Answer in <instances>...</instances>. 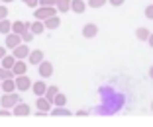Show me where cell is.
I'll return each instance as SVG.
<instances>
[{
	"instance_id": "cell-1",
	"label": "cell",
	"mask_w": 153,
	"mask_h": 127,
	"mask_svg": "<svg viewBox=\"0 0 153 127\" xmlns=\"http://www.w3.org/2000/svg\"><path fill=\"white\" fill-rule=\"evenodd\" d=\"M59 10H57V6H37L36 8V20H47V18H51V16H55Z\"/></svg>"
},
{
	"instance_id": "cell-2",
	"label": "cell",
	"mask_w": 153,
	"mask_h": 127,
	"mask_svg": "<svg viewBox=\"0 0 153 127\" xmlns=\"http://www.w3.org/2000/svg\"><path fill=\"white\" fill-rule=\"evenodd\" d=\"M0 104H2V108H14L16 104H20V96L16 92H4Z\"/></svg>"
},
{
	"instance_id": "cell-3",
	"label": "cell",
	"mask_w": 153,
	"mask_h": 127,
	"mask_svg": "<svg viewBox=\"0 0 153 127\" xmlns=\"http://www.w3.org/2000/svg\"><path fill=\"white\" fill-rule=\"evenodd\" d=\"M16 86H18V92H26L33 86V82L30 80V76H26V74H18V76H16Z\"/></svg>"
},
{
	"instance_id": "cell-4",
	"label": "cell",
	"mask_w": 153,
	"mask_h": 127,
	"mask_svg": "<svg viewBox=\"0 0 153 127\" xmlns=\"http://www.w3.org/2000/svg\"><path fill=\"white\" fill-rule=\"evenodd\" d=\"M20 43H24L20 33H14V32H12V33H8V35H6V41H4L6 47H10V49H16Z\"/></svg>"
},
{
	"instance_id": "cell-5",
	"label": "cell",
	"mask_w": 153,
	"mask_h": 127,
	"mask_svg": "<svg viewBox=\"0 0 153 127\" xmlns=\"http://www.w3.org/2000/svg\"><path fill=\"white\" fill-rule=\"evenodd\" d=\"M12 51H14V57H16V59H27V55L32 53L30 47H27V43H20V45Z\"/></svg>"
},
{
	"instance_id": "cell-6",
	"label": "cell",
	"mask_w": 153,
	"mask_h": 127,
	"mask_svg": "<svg viewBox=\"0 0 153 127\" xmlns=\"http://www.w3.org/2000/svg\"><path fill=\"white\" fill-rule=\"evenodd\" d=\"M37 67H39V76L41 78H47V76L53 74V65H51L49 61H41Z\"/></svg>"
},
{
	"instance_id": "cell-7",
	"label": "cell",
	"mask_w": 153,
	"mask_h": 127,
	"mask_svg": "<svg viewBox=\"0 0 153 127\" xmlns=\"http://www.w3.org/2000/svg\"><path fill=\"white\" fill-rule=\"evenodd\" d=\"M12 114L14 115H18V117H26V115H30V106H26V104H16L12 108Z\"/></svg>"
},
{
	"instance_id": "cell-8",
	"label": "cell",
	"mask_w": 153,
	"mask_h": 127,
	"mask_svg": "<svg viewBox=\"0 0 153 127\" xmlns=\"http://www.w3.org/2000/svg\"><path fill=\"white\" fill-rule=\"evenodd\" d=\"M41 61H43V51L41 49H33L32 53L27 55V63L30 65H39Z\"/></svg>"
},
{
	"instance_id": "cell-9",
	"label": "cell",
	"mask_w": 153,
	"mask_h": 127,
	"mask_svg": "<svg viewBox=\"0 0 153 127\" xmlns=\"http://www.w3.org/2000/svg\"><path fill=\"white\" fill-rule=\"evenodd\" d=\"M96 33H98V26H96V23H86V26L82 27V35H85L86 39L96 37Z\"/></svg>"
},
{
	"instance_id": "cell-10",
	"label": "cell",
	"mask_w": 153,
	"mask_h": 127,
	"mask_svg": "<svg viewBox=\"0 0 153 127\" xmlns=\"http://www.w3.org/2000/svg\"><path fill=\"white\" fill-rule=\"evenodd\" d=\"M26 29H32V23L30 22H14L12 23V32L14 33H20V35H22Z\"/></svg>"
},
{
	"instance_id": "cell-11",
	"label": "cell",
	"mask_w": 153,
	"mask_h": 127,
	"mask_svg": "<svg viewBox=\"0 0 153 127\" xmlns=\"http://www.w3.org/2000/svg\"><path fill=\"white\" fill-rule=\"evenodd\" d=\"M32 90H33L36 96H45V92H47V84H45L43 80H37V82H33Z\"/></svg>"
},
{
	"instance_id": "cell-12",
	"label": "cell",
	"mask_w": 153,
	"mask_h": 127,
	"mask_svg": "<svg viewBox=\"0 0 153 127\" xmlns=\"http://www.w3.org/2000/svg\"><path fill=\"white\" fill-rule=\"evenodd\" d=\"M26 68H27V65H26V59H18L16 61V65H14V74L18 76V74H26Z\"/></svg>"
},
{
	"instance_id": "cell-13",
	"label": "cell",
	"mask_w": 153,
	"mask_h": 127,
	"mask_svg": "<svg viewBox=\"0 0 153 127\" xmlns=\"http://www.w3.org/2000/svg\"><path fill=\"white\" fill-rule=\"evenodd\" d=\"M14 90H18L16 78H6V80H2V92H14Z\"/></svg>"
},
{
	"instance_id": "cell-14",
	"label": "cell",
	"mask_w": 153,
	"mask_h": 127,
	"mask_svg": "<svg viewBox=\"0 0 153 127\" xmlns=\"http://www.w3.org/2000/svg\"><path fill=\"white\" fill-rule=\"evenodd\" d=\"M59 23H61V20H59V16H57V14L45 20V27H47V29H57V27H59Z\"/></svg>"
},
{
	"instance_id": "cell-15",
	"label": "cell",
	"mask_w": 153,
	"mask_h": 127,
	"mask_svg": "<svg viewBox=\"0 0 153 127\" xmlns=\"http://www.w3.org/2000/svg\"><path fill=\"white\" fill-rule=\"evenodd\" d=\"M47 27H45V22L43 20H36V22L32 23V32L36 33V35H39V33H43Z\"/></svg>"
},
{
	"instance_id": "cell-16",
	"label": "cell",
	"mask_w": 153,
	"mask_h": 127,
	"mask_svg": "<svg viewBox=\"0 0 153 127\" xmlns=\"http://www.w3.org/2000/svg\"><path fill=\"white\" fill-rule=\"evenodd\" d=\"M85 8H86L85 0H73V4H71V10H73V12L82 14V12H85Z\"/></svg>"
},
{
	"instance_id": "cell-17",
	"label": "cell",
	"mask_w": 153,
	"mask_h": 127,
	"mask_svg": "<svg viewBox=\"0 0 153 127\" xmlns=\"http://www.w3.org/2000/svg\"><path fill=\"white\" fill-rule=\"evenodd\" d=\"M149 35H151V32H149L147 27H137V29H135V37L141 39V41H147Z\"/></svg>"
},
{
	"instance_id": "cell-18",
	"label": "cell",
	"mask_w": 153,
	"mask_h": 127,
	"mask_svg": "<svg viewBox=\"0 0 153 127\" xmlns=\"http://www.w3.org/2000/svg\"><path fill=\"white\" fill-rule=\"evenodd\" d=\"M71 4H73V0H59V2H57V10H59V14L69 12V10H71Z\"/></svg>"
},
{
	"instance_id": "cell-19",
	"label": "cell",
	"mask_w": 153,
	"mask_h": 127,
	"mask_svg": "<svg viewBox=\"0 0 153 127\" xmlns=\"http://www.w3.org/2000/svg\"><path fill=\"white\" fill-rule=\"evenodd\" d=\"M16 57H14V53L12 55H6L4 59H2V67H6V68H14V65H16Z\"/></svg>"
},
{
	"instance_id": "cell-20",
	"label": "cell",
	"mask_w": 153,
	"mask_h": 127,
	"mask_svg": "<svg viewBox=\"0 0 153 127\" xmlns=\"http://www.w3.org/2000/svg\"><path fill=\"white\" fill-rule=\"evenodd\" d=\"M51 115H55V117H61V115H71V112H69L65 106H55V109L51 112Z\"/></svg>"
},
{
	"instance_id": "cell-21",
	"label": "cell",
	"mask_w": 153,
	"mask_h": 127,
	"mask_svg": "<svg viewBox=\"0 0 153 127\" xmlns=\"http://www.w3.org/2000/svg\"><path fill=\"white\" fill-rule=\"evenodd\" d=\"M0 33H2V35L12 33V23H10L8 20H2V22H0Z\"/></svg>"
},
{
	"instance_id": "cell-22",
	"label": "cell",
	"mask_w": 153,
	"mask_h": 127,
	"mask_svg": "<svg viewBox=\"0 0 153 127\" xmlns=\"http://www.w3.org/2000/svg\"><path fill=\"white\" fill-rule=\"evenodd\" d=\"M0 78H2V80H6V78H16V74H14V70H12V68L0 67Z\"/></svg>"
},
{
	"instance_id": "cell-23",
	"label": "cell",
	"mask_w": 153,
	"mask_h": 127,
	"mask_svg": "<svg viewBox=\"0 0 153 127\" xmlns=\"http://www.w3.org/2000/svg\"><path fill=\"white\" fill-rule=\"evenodd\" d=\"M57 94H59V88L57 86H49V88H47V92H45V98H49V100L53 102Z\"/></svg>"
},
{
	"instance_id": "cell-24",
	"label": "cell",
	"mask_w": 153,
	"mask_h": 127,
	"mask_svg": "<svg viewBox=\"0 0 153 127\" xmlns=\"http://www.w3.org/2000/svg\"><path fill=\"white\" fill-rule=\"evenodd\" d=\"M65 104H67V98H65V94L59 92V94L55 96V100H53V106H65Z\"/></svg>"
},
{
	"instance_id": "cell-25",
	"label": "cell",
	"mask_w": 153,
	"mask_h": 127,
	"mask_svg": "<svg viewBox=\"0 0 153 127\" xmlns=\"http://www.w3.org/2000/svg\"><path fill=\"white\" fill-rule=\"evenodd\" d=\"M106 2H108V0H88V6L90 8H102Z\"/></svg>"
},
{
	"instance_id": "cell-26",
	"label": "cell",
	"mask_w": 153,
	"mask_h": 127,
	"mask_svg": "<svg viewBox=\"0 0 153 127\" xmlns=\"http://www.w3.org/2000/svg\"><path fill=\"white\" fill-rule=\"evenodd\" d=\"M33 35H36V33H33L32 29H26V32L22 33V41H24V43H30V41H32V37H33Z\"/></svg>"
},
{
	"instance_id": "cell-27",
	"label": "cell",
	"mask_w": 153,
	"mask_h": 127,
	"mask_svg": "<svg viewBox=\"0 0 153 127\" xmlns=\"http://www.w3.org/2000/svg\"><path fill=\"white\" fill-rule=\"evenodd\" d=\"M6 16H8V8L2 4V6H0V22H2V20H6Z\"/></svg>"
},
{
	"instance_id": "cell-28",
	"label": "cell",
	"mask_w": 153,
	"mask_h": 127,
	"mask_svg": "<svg viewBox=\"0 0 153 127\" xmlns=\"http://www.w3.org/2000/svg\"><path fill=\"white\" fill-rule=\"evenodd\" d=\"M24 4L32 6V8H37V6H39V0H24Z\"/></svg>"
},
{
	"instance_id": "cell-29",
	"label": "cell",
	"mask_w": 153,
	"mask_h": 127,
	"mask_svg": "<svg viewBox=\"0 0 153 127\" xmlns=\"http://www.w3.org/2000/svg\"><path fill=\"white\" fill-rule=\"evenodd\" d=\"M145 18H149V20H153V4H149L147 8H145Z\"/></svg>"
},
{
	"instance_id": "cell-30",
	"label": "cell",
	"mask_w": 153,
	"mask_h": 127,
	"mask_svg": "<svg viewBox=\"0 0 153 127\" xmlns=\"http://www.w3.org/2000/svg\"><path fill=\"white\" fill-rule=\"evenodd\" d=\"M4 57H6V47H4V45H0V61L4 59Z\"/></svg>"
},
{
	"instance_id": "cell-31",
	"label": "cell",
	"mask_w": 153,
	"mask_h": 127,
	"mask_svg": "<svg viewBox=\"0 0 153 127\" xmlns=\"http://www.w3.org/2000/svg\"><path fill=\"white\" fill-rule=\"evenodd\" d=\"M108 2L112 6H122V4H124V0H108Z\"/></svg>"
},
{
	"instance_id": "cell-32",
	"label": "cell",
	"mask_w": 153,
	"mask_h": 127,
	"mask_svg": "<svg viewBox=\"0 0 153 127\" xmlns=\"http://www.w3.org/2000/svg\"><path fill=\"white\" fill-rule=\"evenodd\" d=\"M6 115H10L8 109H0V117H6Z\"/></svg>"
},
{
	"instance_id": "cell-33",
	"label": "cell",
	"mask_w": 153,
	"mask_h": 127,
	"mask_svg": "<svg viewBox=\"0 0 153 127\" xmlns=\"http://www.w3.org/2000/svg\"><path fill=\"white\" fill-rule=\"evenodd\" d=\"M147 43H149V45H151V47H153V33H151V35H149V39H147Z\"/></svg>"
},
{
	"instance_id": "cell-34",
	"label": "cell",
	"mask_w": 153,
	"mask_h": 127,
	"mask_svg": "<svg viewBox=\"0 0 153 127\" xmlns=\"http://www.w3.org/2000/svg\"><path fill=\"white\" fill-rule=\"evenodd\" d=\"M149 76H151V78H153V67H151V68H149Z\"/></svg>"
},
{
	"instance_id": "cell-35",
	"label": "cell",
	"mask_w": 153,
	"mask_h": 127,
	"mask_svg": "<svg viewBox=\"0 0 153 127\" xmlns=\"http://www.w3.org/2000/svg\"><path fill=\"white\" fill-rule=\"evenodd\" d=\"M0 2H4V4H8V2H12V0H0Z\"/></svg>"
},
{
	"instance_id": "cell-36",
	"label": "cell",
	"mask_w": 153,
	"mask_h": 127,
	"mask_svg": "<svg viewBox=\"0 0 153 127\" xmlns=\"http://www.w3.org/2000/svg\"><path fill=\"white\" fill-rule=\"evenodd\" d=\"M0 90H2V78H0Z\"/></svg>"
},
{
	"instance_id": "cell-37",
	"label": "cell",
	"mask_w": 153,
	"mask_h": 127,
	"mask_svg": "<svg viewBox=\"0 0 153 127\" xmlns=\"http://www.w3.org/2000/svg\"><path fill=\"white\" fill-rule=\"evenodd\" d=\"M151 109H153V102H151Z\"/></svg>"
}]
</instances>
